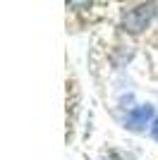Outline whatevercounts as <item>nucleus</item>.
<instances>
[{"instance_id": "obj_1", "label": "nucleus", "mask_w": 158, "mask_h": 160, "mask_svg": "<svg viewBox=\"0 0 158 160\" xmlns=\"http://www.w3.org/2000/svg\"><path fill=\"white\" fill-rule=\"evenodd\" d=\"M153 10H156V5H139V7H132V10H127L125 17H122V22H125V29L132 33H139L141 29L151 22L153 17Z\"/></svg>"}, {"instance_id": "obj_2", "label": "nucleus", "mask_w": 158, "mask_h": 160, "mask_svg": "<svg viewBox=\"0 0 158 160\" xmlns=\"http://www.w3.org/2000/svg\"><path fill=\"white\" fill-rule=\"evenodd\" d=\"M151 117H153V108L151 105H141V108H137V110H132V112L127 115L125 124H127V129H132V132H141V129L151 122Z\"/></svg>"}, {"instance_id": "obj_3", "label": "nucleus", "mask_w": 158, "mask_h": 160, "mask_svg": "<svg viewBox=\"0 0 158 160\" xmlns=\"http://www.w3.org/2000/svg\"><path fill=\"white\" fill-rule=\"evenodd\" d=\"M151 136H153V139L158 141V117H156V122L151 124Z\"/></svg>"}]
</instances>
